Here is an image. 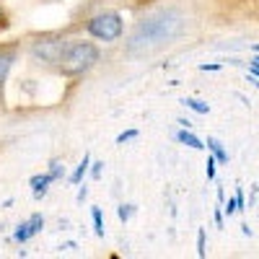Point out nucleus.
Instances as JSON below:
<instances>
[{"instance_id": "obj_17", "label": "nucleus", "mask_w": 259, "mask_h": 259, "mask_svg": "<svg viewBox=\"0 0 259 259\" xmlns=\"http://www.w3.org/2000/svg\"><path fill=\"white\" fill-rule=\"evenodd\" d=\"M200 256H205V236L200 233Z\"/></svg>"}, {"instance_id": "obj_9", "label": "nucleus", "mask_w": 259, "mask_h": 259, "mask_svg": "<svg viewBox=\"0 0 259 259\" xmlns=\"http://www.w3.org/2000/svg\"><path fill=\"white\" fill-rule=\"evenodd\" d=\"M184 104L189 106V109L200 112V114H207V109H210V106H207L205 101H200V99H184Z\"/></svg>"}, {"instance_id": "obj_14", "label": "nucleus", "mask_w": 259, "mask_h": 259, "mask_svg": "<svg viewBox=\"0 0 259 259\" xmlns=\"http://www.w3.org/2000/svg\"><path fill=\"white\" fill-rule=\"evenodd\" d=\"M130 215H133V205H122V207H119V218H122V221H127Z\"/></svg>"}, {"instance_id": "obj_1", "label": "nucleus", "mask_w": 259, "mask_h": 259, "mask_svg": "<svg viewBox=\"0 0 259 259\" xmlns=\"http://www.w3.org/2000/svg\"><path fill=\"white\" fill-rule=\"evenodd\" d=\"M179 29H182V21L174 13H161L156 18H148L145 24L138 26V31L133 36V50L150 47V45H161V41L177 36Z\"/></svg>"}, {"instance_id": "obj_18", "label": "nucleus", "mask_w": 259, "mask_h": 259, "mask_svg": "<svg viewBox=\"0 0 259 259\" xmlns=\"http://www.w3.org/2000/svg\"><path fill=\"white\" fill-rule=\"evenodd\" d=\"M251 73H254V75L259 78V62H254V65H251Z\"/></svg>"}, {"instance_id": "obj_2", "label": "nucleus", "mask_w": 259, "mask_h": 259, "mask_svg": "<svg viewBox=\"0 0 259 259\" xmlns=\"http://www.w3.org/2000/svg\"><path fill=\"white\" fill-rule=\"evenodd\" d=\"M96 60H99V52H96L94 45H73L62 52L60 65H62L65 73H83V70H89Z\"/></svg>"}, {"instance_id": "obj_6", "label": "nucleus", "mask_w": 259, "mask_h": 259, "mask_svg": "<svg viewBox=\"0 0 259 259\" xmlns=\"http://www.w3.org/2000/svg\"><path fill=\"white\" fill-rule=\"evenodd\" d=\"M52 179H55L52 174H45V177H34V179H31L34 197H45V194H47V187H50V182H52Z\"/></svg>"}, {"instance_id": "obj_13", "label": "nucleus", "mask_w": 259, "mask_h": 259, "mask_svg": "<svg viewBox=\"0 0 259 259\" xmlns=\"http://www.w3.org/2000/svg\"><path fill=\"white\" fill-rule=\"evenodd\" d=\"M94 226H96V233H99V236H104V226H101V212H99V210H94Z\"/></svg>"}, {"instance_id": "obj_20", "label": "nucleus", "mask_w": 259, "mask_h": 259, "mask_svg": "<svg viewBox=\"0 0 259 259\" xmlns=\"http://www.w3.org/2000/svg\"><path fill=\"white\" fill-rule=\"evenodd\" d=\"M254 62H259V57H256V60H254Z\"/></svg>"}, {"instance_id": "obj_16", "label": "nucleus", "mask_w": 259, "mask_h": 259, "mask_svg": "<svg viewBox=\"0 0 259 259\" xmlns=\"http://www.w3.org/2000/svg\"><path fill=\"white\" fill-rule=\"evenodd\" d=\"M212 174H215V161L210 158V161H207V179H212Z\"/></svg>"}, {"instance_id": "obj_5", "label": "nucleus", "mask_w": 259, "mask_h": 259, "mask_svg": "<svg viewBox=\"0 0 259 259\" xmlns=\"http://www.w3.org/2000/svg\"><path fill=\"white\" fill-rule=\"evenodd\" d=\"M36 52H39L41 57H47V60H57V62H60V57H62V52H65V50H60L57 41H50V45H39V47H36Z\"/></svg>"}, {"instance_id": "obj_11", "label": "nucleus", "mask_w": 259, "mask_h": 259, "mask_svg": "<svg viewBox=\"0 0 259 259\" xmlns=\"http://www.w3.org/2000/svg\"><path fill=\"white\" fill-rule=\"evenodd\" d=\"M11 60H13V55H0V80L6 78V73L11 68Z\"/></svg>"}, {"instance_id": "obj_3", "label": "nucleus", "mask_w": 259, "mask_h": 259, "mask_svg": "<svg viewBox=\"0 0 259 259\" xmlns=\"http://www.w3.org/2000/svg\"><path fill=\"white\" fill-rule=\"evenodd\" d=\"M89 31L96 36V39H104V41H112L122 34V18L117 13H104V16H96L91 24H89Z\"/></svg>"}, {"instance_id": "obj_12", "label": "nucleus", "mask_w": 259, "mask_h": 259, "mask_svg": "<svg viewBox=\"0 0 259 259\" xmlns=\"http://www.w3.org/2000/svg\"><path fill=\"white\" fill-rule=\"evenodd\" d=\"M50 166H52V168H50V174H52V177H55V179H60V177H62V174H65V166H62V163H60V161H52V163H50Z\"/></svg>"}, {"instance_id": "obj_8", "label": "nucleus", "mask_w": 259, "mask_h": 259, "mask_svg": "<svg viewBox=\"0 0 259 259\" xmlns=\"http://www.w3.org/2000/svg\"><path fill=\"white\" fill-rule=\"evenodd\" d=\"M179 143H184V145H189V148H197V150L205 148L202 140H200V138H194L192 133H187V130H184V133H179Z\"/></svg>"}, {"instance_id": "obj_4", "label": "nucleus", "mask_w": 259, "mask_h": 259, "mask_svg": "<svg viewBox=\"0 0 259 259\" xmlns=\"http://www.w3.org/2000/svg\"><path fill=\"white\" fill-rule=\"evenodd\" d=\"M41 226H45V221H41V215H34L31 221H26L24 226H21V228L16 231V239H18V241H29L34 233H39V231H41Z\"/></svg>"}, {"instance_id": "obj_10", "label": "nucleus", "mask_w": 259, "mask_h": 259, "mask_svg": "<svg viewBox=\"0 0 259 259\" xmlns=\"http://www.w3.org/2000/svg\"><path fill=\"white\" fill-rule=\"evenodd\" d=\"M85 168H89V156H85V158H83V163H80V166L75 168V174L70 177V182H73V184H78V182L83 179V174H85Z\"/></svg>"}, {"instance_id": "obj_15", "label": "nucleus", "mask_w": 259, "mask_h": 259, "mask_svg": "<svg viewBox=\"0 0 259 259\" xmlns=\"http://www.w3.org/2000/svg\"><path fill=\"white\" fill-rule=\"evenodd\" d=\"M135 135H138V133H135V130H130V133H122V135L117 138V143H124V140H133Z\"/></svg>"}, {"instance_id": "obj_7", "label": "nucleus", "mask_w": 259, "mask_h": 259, "mask_svg": "<svg viewBox=\"0 0 259 259\" xmlns=\"http://www.w3.org/2000/svg\"><path fill=\"white\" fill-rule=\"evenodd\" d=\"M207 148L212 150V153H215V158H218L221 163H228V153L223 150V145H221L218 140H212V138H210V140H207Z\"/></svg>"}, {"instance_id": "obj_19", "label": "nucleus", "mask_w": 259, "mask_h": 259, "mask_svg": "<svg viewBox=\"0 0 259 259\" xmlns=\"http://www.w3.org/2000/svg\"><path fill=\"white\" fill-rule=\"evenodd\" d=\"M254 50H256V52H259V45H256V47H254Z\"/></svg>"}]
</instances>
